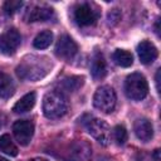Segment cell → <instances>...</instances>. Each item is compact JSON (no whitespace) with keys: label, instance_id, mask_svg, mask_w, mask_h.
<instances>
[{"label":"cell","instance_id":"obj_1","mask_svg":"<svg viewBox=\"0 0 161 161\" xmlns=\"http://www.w3.org/2000/svg\"><path fill=\"white\" fill-rule=\"evenodd\" d=\"M52 68V63L45 57L30 55L23 59L18 65L16 73L21 79L26 80H38L45 77Z\"/></svg>","mask_w":161,"mask_h":161},{"label":"cell","instance_id":"obj_2","mask_svg":"<svg viewBox=\"0 0 161 161\" xmlns=\"http://www.w3.org/2000/svg\"><path fill=\"white\" fill-rule=\"evenodd\" d=\"M68 101L59 91L48 92L43 98V112L48 118H59L65 114Z\"/></svg>","mask_w":161,"mask_h":161},{"label":"cell","instance_id":"obj_3","mask_svg":"<svg viewBox=\"0 0 161 161\" xmlns=\"http://www.w3.org/2000/svg\"><path fill=\"white\" fill-rule=\"evenodd\" d=\"M125 92L133 101L143 99L148 93V84L141 73H132L125 80Z\"/></svg>","mask_w":161,"mask_h":161},{"label":"cell","instance_id":"obj_4","mask_svg":"<svg viewBox=\"0 0 161 161\" xmlns=\"http://www.w3.org/2000/svg\"><path fill=\"white\" fill-rule=\"evenodd\" d=\"M116 102H117V97L116 93L113 91L112 87L109 86H102L99 87L94 96H93V104L97 109L104 112V113H109L114 109L116 107Z\"/></svg>","mask_w":161,"mask_h":161},{"label":"cell","instance_id":"obj_5","mask_svg":"<svg viewBox=\"0 0 161 161\" xmlns=\"http://www.w3.org/2000/svg\"><path fill=\"white\" fill-rule=\"evenodd\" d=\"M87 131L88 133L97 140L101 145L106 146L111 141V130L107 122L99 118H92L87 122Z\"/></svg>","mask_w":161,"mask_h":161},{"label":"cell","instance_id":"obj_6","mask_svg":"<svg viewBox=\"0 0 161 161\" xmlns=\"http://www.w3.org/2000/svg\"><path fill=\"white\" fill-rule=\"evenodd\" d=\"M21 43V35L15 28L5 30L0 35V52L5 55H13Z\"/></svg>","mask_w":161,"mask_h":161},{"label":"cell","instance_id":"obj_7","mask_svg":"<svg viewBox=\"0 0 161 161\" xmlns=\"http://www.w3.org/2000/svg\"><path fill=\"white\" fill-rule=\"evenodd\" d=\"M13 133L21 146H26L33 138L34 123L29 119H19L13 125Z\"/></svg>","mask_w":161,"mask_h":161},{"label":"cell","instance_id":"obj_8","mask_svg":"<svg viewBox=\"0 0 161 161\" xmlns=\"http://www.w3.org/2000/svg\"><path fill=\"white\" fill-rule=\"evenodd\" d=\"M98 19V11L89 4H79L74 9V20L79 26H91L96 24Z\"/></svg>","mask_w":161,"mask_h":161},{"label":"cell","instance_id":"obj_9","mask_svg":"<svg viewBox=\"0 0 161 161\" xmlns=\"http://www.w3.org/2000/svg\"><path fill=\"white\" fill-rule=\"evenodd\" d=\"M78 52V45L69 35H63L59 38L55 45V54L62 59H72Z\"/></svg>","mask_w":161,"mask_h":161},{"label":"cell","instance_id":"obj_10","mask_svg":"<svg viewBox=\"0 0 161 161\" xmlns=\"http://www.w3.org/2000/svg\"><path fill=\"white\" fill-rule=\"evenodd\" d=\"M92 147L86 141H74L68 150V158L72 161H87L91 157Z\"/></svg>","mask_w":161,"mask_h":161},{"label":"cell","instance_id":"obj_11","mask_svg":"<svg viewBox=\"0 0 161 161\" xmlns=\"http://www.w3.org/2000/svg\"><path fill=\"white\" fill-rule=\"evenodd\" d=\"M133 131L138 140L147 142L153 137V127L152 123L147 118H138L133 123Z\"/></svg>","mask_w":161,"mask_h":161},{"label":"cell","instance_id":"obj_12","mask_svg":"<svg viewBox=\"0 0 161 161\" xmlns=\"http://www.w3.org/2000/svg\"><path fill=\"white\" fill-rule=\"evenodd\" d=\"M137 54L143 64H151L157 58V49L150 40H142L137 45Z\"/></svg>","mask_w":161,"mask_h":161},{"label":"cell","instance_id":"obj_13","mask_svg":"<svg viewBox=\"0 0 161 161\" xmlns=\"http://www.w3.org/2000/svg\"><path fill=\"white\" fill-rule=\"evenodd\" d=\"M54 16V10L48 6H34L29 10L26 19L28 21H47Z\"/></svg>","mask_w":161,"mask_h":161},{"label":"cell","instance_id":"obj_14","mask_svg":"<svg viewBox=\"0 0 161 161\" xmlns=\"http://www.w3.org/2000/svg\"><path fill=\"white\" fill-rule=\"evenodd\" d=\"M35 93L34 92H29L26 93L25 96H23L13 107V111L15 113H25V112H29L34 104H35Z\"/></svg>","mask_w":161,"mask_h":161},{"label":"cell","instance_id":"obj_15","mask_svg":"<svg viewBox=\"0 0 161 161\" xmlns=\"http://www.w3.org/2000/svg\"><path fill=\"white\" fill-rule=\"evenodd\" d=\"M91 73L92 77L94 79H102L104 78L106 73H107V65L104 62V58L101 53H97L92 60V68H91Z\"/></svg>","mask_w":161,"mask_h":161},{"label":"cell","instance_id":"obj_16","mask_svg":"<svg viewBox=\"0 0 161 161\" xmlns=\"http://www.w3.org/2000/svg\"><path fill=\"white\" fill-rule=\"evenodd\" d=\"M15 91L13 79L6 74L0 72V98H9Z\"/></svg>","mask_w":161,"mask_h":161},{"label":"cell","instance_id":"obj_17","mask_svg":"<svg viewBox=\"0 0 161 161\" xmlns=\"http://www.w3.org/2000/svg\"><path fill=\"white\" fill-rule=\"evenodd\" d=\"M112 58H113V60L117 65L123 67V68H128L133 63L132 54L128 50H125V49H116L114 53L112 54Z\"/></svg>","mask_w":161,"mask_h":161},{"label":"cell","instance_id":"obj_18","mask_svg":"<svg viewBox=\"0 0 161 161\" xmlns=\"http://www.w3.org/2000/svg\"><path fill=\"white\" fill-rule=\"evenodd\" d=\"M0 151H3L8 156H16L18 155V147L15 146L14 141L8 133H4L0 136Z\"/></svg>","mask_w":161,"mask_h":161},{"label":"cell","instance_id":"obj_19","mask_svg":"<svg viewBox=\"0 0 161 161\" xmlns=\"http://www.w3.org/2000/svg\"><path fill=\"white\" fill-rule=\"evenodd\" d=\"M52 42H53V33L50 30H44L35 36L33 45L36 49H45L52 44Z\"/></svg>","mask_w":161,"mask_h":161},{"label":"cell","instance_id":"obj_20","mask_svg":"<svg viewBox=\"0 0 161 161\" xmlns=\"http://www.w3.org/2000/svg\"><path fill=\"white\" fill-rule=\"evenodd\" d=\"M83 84V77H78V75H72V77H67L63 79L62 82V87L69 92H74L78 88H80Z\"/></svg>","mask_w":161,"mask_h":161},{"label":"cell","instance_id":"obj_21","mask_svg":"<svg viewBox=\"0 0 161 161\" xmlns=\"http://www.w3.org/2000/svg\"><path fill=\"white\" fill-rule=\"evenodd\" d=\"M23 6V3L19 0H8L4 3L3 9L8 15H13L15 14L18 10H20V8Z\"/></svg>","mask_w":161,"mask_h":161},{"label":"cell","instance_id":"obj_22","mask_svg":"<svg viewBox=\"0 0 161 161\" xmlns=\"http://www.w3.org/2000/svg\"><path fill=\"white\" fill-rule=\"evenodd\" d=\"M113 137H114V141L118 145L126 143V141H127V131H126V128L123 126H121V125H117L113 128Z\"/></svg>","mask_w":161,"mask_h":161},{"label":"cell","instance_id":"obj_23","mask_svg":"<svg viewBox=\"0 0 161 161\" xmlns=\"http://www.w3.org/2000/svg\"><path fill=\"white\" fill-rule=\"evenodd\" d=\"M119 18H121V14H119L118 9H113L108 14V21H109V24H116L119 20Z\"/></svg>","mask_w":161,"mask_h":161},{"label":"cell","instance_id":"obj_24","mask_svg":"<svg viewBox=\"0 0 161 161\" xmlns=\"http://www.w3.org/2000/svg\"><path fill=\"white\" fill-rule=\"evenodd\" d=\"M156 88H157V92H160V69L156 73Z\"/></svg>","mask_w":161,"mask_h":161},{"label":"cell","instance_id":"obj_25","mask_svg":"<svg viewBox=\"0 0 161 161\" xmlns=\"http://www.w3.org/2000/svg\"><path fill=\"white\" fill-rule=\"evenodd\" d=\"M4 119H5V118H4V116H3L1 113H0V128L3 127V125H4V122H5Z\"/></svg>","mask_w":161,"mask_h":161},{"label":"cell","instance_id":"obj_26","mask_svg":"<svg viewBox=\"0 0 161 161\" xmlns=\"http://www.w3.org/2000/svg\"><path fill=\"white\" fill-rule=\"evenodd\" d=\"M30 161H48V160H45V158H40V157H36V158H33V160H30Z\"/></svg>","mask_w":161,"mask_h":161},{"label":"cell","instance_id":"obj_27","mask_svg":"<svg viewBox=\"0 0 161 161\" xmlns=\"http://www.w3.org/2000/svg\"><path fill=\"white\" fill-rule=\"evenodd\" d=\"M0 161H9V160H6V158H3V157H0Z\"/></svg>","mask_w":161,"mask_h":161}]
</instances>
